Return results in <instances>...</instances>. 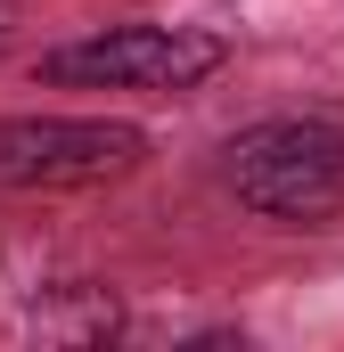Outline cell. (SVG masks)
I'll return each mask as SVG.
<instances>
[{
  "label": "cell",
  "mask_w": 344,
  "mask_h": 352,
  "mask_svg": "<svg viewBox=\"0 0 344 352\" xmlns=\"http://www.w3.org/2000/svg\"><path fill=\"white\" fill-rule=\"evenodd\" d=\"M222 66H230V33H213V25H156V16L98 25V33H74V41L41 50V82L50 90H148V98H180V90H205Z\"/></svg>",
  "instance_id": "cell-2"
},
{
  "label": "cell",
  "mask_w": 344,
  "mask_h": 352,
  "mask_svg": "<svg viewBox=\"0 0 344 352\" xmlns=\"http://www.w3.org/2000/svg\"><path fill=\"white\" fill-rule=\"evenodd\" d=\"M33 328L50 344H115L123 336V295L107 278H58L41 303H33Z\"/></svg>",
  "instance_id": "cell-4"
},
{
  "label": "cell",
  "mask_w": 344,
  "mask_h": 352,
  "mask_svg": "<svg viewBox=\"0 0 344 352\" xmlns=\"http://www.w3.org/2000/svg\"><path fill=\"white\" fill-rule=\"evenodd\" d=\"M148 131L115 115H0V188H98L148 164Z\"/></svg>",
  "instance_id": "cell-3"
},
{
  "label": "cell",
  "mask_w": 344,
  "mask_h": 352,
  "mask_svg": "<svg viewBox=\"0 0 344 352\" xmlns=\"http://www.w3.org/2000/svg\"><path fill=\"white\" fill-rule=\"evenodd\" d=\"M8 33H17V0H0V50H8Z\"/></svg>",
  "instance_id": "cell-5"
},
{
  "label": "cell",
  "mask_w": 344,
  "mask_h": 352,
  "mask_svg": "<svg viewBox=\"0 0 344 352\" xmlns=\"http://www.w3.org/2000/svg\"><path fill=\"white\" fill-rule=\"evenodd\" d=\"M222 197L279 230H328L344 213V123L336 115H262L222 140Z\"/></svg>",
  "instance_id": "cell-1"
}]
</instances>
